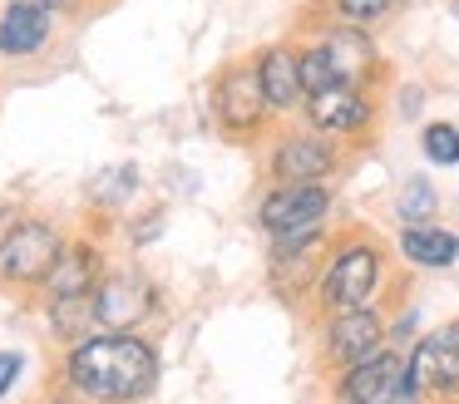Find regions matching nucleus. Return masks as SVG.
Segmentation results:
<instances>
[{"label":"nucleus","mask_w":459,"mask_h":404,"mask_svg":"<svg viewBox=\"0 0 459 404\" xmlns=\"http://www.w3.org/2000/svg\"><path fill=\"white\" fill-rule=\"evenodd\" d=\"M60 370H65V384L94 404H139L159 384V355L143 335L94 331L70 340Z\"/></svg>","instance_id":"nucleus-1"},{"label":"nucleus","mask_w":459,"mask_h":404,"mask_svg":"<svg viewBox=\"0 0 459 404\" xmlns=\"http://www.w3.org/2000/svg\"><path fill=\"white\" fill-rule=\"evenodd\" d=\"M159 315V286L149 281L134 266H119V271H104L100 286L90 291V321L100 331H119L134 335L143 321Z\"/></svg>","instance_id":"nucleus-2"},{"label":"nucleus","mask_w":459,"mask_h":404,"mask_svg":"<svg viewBox=\"0 0 459 404\" xmlns=\"http://www.w3.org/2000/svg\"><path fill=\"white\" fill-rule=\"evenodd\" d=\"M65 236L45 217H21L0 232V281L5 286H40L50 266L60 262Z\"/></svg>","instance_id":"nucleus-3"},{"label":"nucleus","mask_w":459,"mask_h":404,"mask_svg":"<svg viewBox=\"0 0 459 404\" xmlns=\"http://www.w3.org/2000/svg\"><path fill=\"white\" fill-rule=\"evenodd\" d=\"M212 118L228 138H252L267 128L272 108H267V94H262V79H257V64L247 59H232L228 69L218 74L212 84Z\"/></svg>","instance_id":"nucleus-4"},{"label":"nucleus","mask_w":459,"mask_h":404,"mask_svg":"<svg viewBox=\"0 0 459 404\" xmlns=\"http://www.w3.org/2000/svg\"><path fill=\"white\" fill-rule=\"evenodd\" d=\"M380 252L370 242H351V246H341L336 256H331L326 266H321V305L326 311H346V305H370V296H376V286H380Z\"/></svg>","instance_id":"nucleus-5"},{"label":"nucleus","mask_w":459,"mask_h":404,"mask_svg":"<svg viewBox=\"0 0 459 404\" xmlns=\"http://www.w3.org/2000/svg\"><path fill=\"white\" fill-rule=\"evenodd\" d=\"M331 212V193L326 183H277L257 207V222L262 232L277 242V236H291V232H311L321 227Z\"/></svg>","instance_id":"nucleus-6"},{"label":"nucleus","mask_w":459,"mask_h":404,"mask_svg":"<svg viewBox=\"0 0 459 404\" xmlns=\"http://www.w3.org/2000/svg\"><path fill=\"white\" fill-rule=\"evenodd\" d=\"M405 380H410V394H455L459 390V325L429 331L405 355Z\"/></svg>","instance_id":"nucleus-7"},{"label":"nucleus","mask_w":459,"mask_h":404,"mask_svg":"<svg viewBox=\"0 0 459 404\" xmlns=\"http://www.w3.org/2000/svg\"><path fill=\"white\" fill-rule=\"evenodd\" d=\"M311 45H316L321 59L331 64L336 84L366 89L370 79H376V69H380V55H376V39H370V30H356V25H336V20H326V25L316 30V39H311Z\"/></svg>","instance_id":"nucleus-8"},{"label":"nucleus","mask_w":459,"mask_h":404,"mask_svg":"<svg viewBox=\"0 0 459 404\" xmlns=\"http://www.w3.org/2000/svg\"><path fill=\"white\" fill-rule=\"evenodd\" d=\"M341 400L346 404H400V400H410L405 355L380 345L370 360L341 370Z\"/></svg>","instance_id":"nucleus-9"},{"label":"nucleus","mask_w":459,"mask_h":404,"mask_svg":"<svg viewBox=\"0 0 459 404\" xmlns=\"http://www.w3.org/2000/svg\"><path fill=\"white\" fill-rule=\"evenodd\" d=\"M301 104H307V124L316 128L321 138H356V133H366L370 118H376V104H370L366 89H356V84H331V89H321V94H307Z\"/></svg>","instance_id":"nucleus-10"},{"label":"nucleus","mask_w":459,"mask_h":404,"mask_svg":"<svg viewBox=\"0 0 459 404\" xmlns=\"http://www.w3.org/2000/svg\"><path fill=\"white\" fill-rule=\"evenodd\" d=\"M380 345H385V321H380V311H370V305H346V311H331L326 360L336 365V370H351V365L370 360Z\"/></svg>","instance_id":"nucleus-11"},{"label":"nucleus","mask_w":459,"mask_h":404,"mask_svg":"<svg viewBox=\"0 0 459 404\" xmlns=\"http://www.w3.org/2000/svg\"><path fill=\"white\" fill-rule=\"evenodd\" d=\"M55 39V15L35 0H0V59H35Z\"/></svg>","instance_id":"nucleus-12"},{"label":"nucleus","mask_w":459,"mask_h":404,"mask_svg":"<svg viewBox=\"0 0 459 404\" xmlns=\"http://www.w3.org/2000/svg\"><path fill=\"white\" fill-rule=\"evenodd\" d=\"M336 173V148L331 138L311 133H287L272 143V177L277 183H326Z\"/></svg>","instance_id":"nucleus-13"},{"label":"nucleus","mask_w":459,"mask_h":404,"mask_svg":"<svg viewBox=\"0 0 459 404\" xmlns=\"http://www.w3.org/2000/svg\"><path fill=\"white\" fill-rule=\"evenodd\" d=\"M100 276H104L100 252L80 242V246H65V252H60V262L50 266V276L40 281V291H45V301H50V305L90 301V291L100 286Z\"/></svg>","instance_id":"nucleus-14"},{"label":"nucleus","mask_w":459,"mask_h":404,"mask_svg":"<svg viewBox=\"0 0 459 404\" xmlns=\"http://www.w3.org/2000/svg\"><path fill=\"white\" fill-rule=\"evenodd\" d=\"M257 64V79H262V94H267V108L272 114H291L301 104V69H297V45H267L252 55Z\"/></svg>","instance_id":"nucleus-15"},{"label":"nucleus","mask_w":459,"mask_h":404,"mask_svg":"<svg viewBox=\"0 0 459 404\" xmlns=\"http://www.w3.org/2000/svg\"><path fill=\"white\" fill-rule=\"evenodd\" d=\"M400 252H405V262L439 271V266H455V262H459V236L449 232V227L410 222L405 232H400Z\"/></svg>","instance_id":"nucleus-16"},{"label":"nucleus","mask_w":459,"mask_h":404,"mask_svg":"<svg viewBox=\"0 0 459 404\" xmlns=\"http://www.w3.org/2000/svg\"><path fill=\"white\" fill-rule=\"evenodd\" d=\"M395 5L400 0H321L326 20H336V25H356V30L385 25V20L395 15Z\"/></svg>","instance_id":"nucleus-17"},{"label":"nucleus","mask_w":459,"mask_h":404,"mask_svg":"<svg viewBox=\"0 0 459 404\" xmlns=\"http://www.w3.org/2000/svg\"><path fill=\"white\" fill-rule=\"evenodd\" d=\"M435 207H439V193L429 187V177H410L405 187H400V202H395V212H400V222H429L435 217Z\"/></svg>","instance_id":"nucleus-18"},{"label":"nucleus","mask_w":459,"mask_h":404,"mask_svg":"<svg viewBox=\"0 0 459 404\" xmlns=\"http://www.w3.org/2000/svg\"><path fill=\"white\" fill-rule=\"evenodd\" d=\"M420 148H425L429 163L455 168V163H459V128H455V124H429L425 133H420Z\"/></svg>","instance_id":"nucleus-19"},{"label":"nucleus","mask_w":459,"mask_h":404,"mask_svg":"<svg viewBox=\"0 0 459 404\" xmlns=\"http://www.w3.org/2000/svg\"><path fill=\"white\" fill-rule=\"evenodd\" d=\"M134 177H139V173H134L129 163H119V173H114V168H109V173H100V183H94V202H104V207H119L124 197L134 193Z\"/></svg>","instance_id":"nucleus-20"},{"label":"nucleus","mask_w":459,"mask_h":404,"mask_svg":"<svg viewBox=\"0 0 459 404\" xmlns=\"http://www.w3.org/2000/svg\"><path fill=\"white\" fill-rule=\"evenodd\" d=\"M21 370H25V355H21V350H0V400H5V394L15 390Z\"/></svg>","instance_id":"nucleus-21"},{"label":"nucleus","mask_w":459,"mask_h":404,"mask_svg":"<svg viewBox=\"0 0 459 404\" xmlns=\"http://www.w3.org/2000/svg\"><path fill=\"white\" fill-rule=\"evenodd\" d=\"M35 5H45L55 20H60V15H65V20H74V15H90V10L100 5V0H35Z\"/></svg>","instance_id":"nucleus-22"},{"label":"nucleus","mask_w":459,"mask_h":404,"mask_svg":"<svg viewBox=\"0 0 459 404\" xmlns=\"http://www.w3.org/2000/svg\"><path fill=\"white\" fill-rule=\"evenodd\" d=\"M50 404H94V400H84V394H74L70 384H65V390H55V394H50Z\"/></svg>","instance_id":"nucleus-23"}]
</instances>
